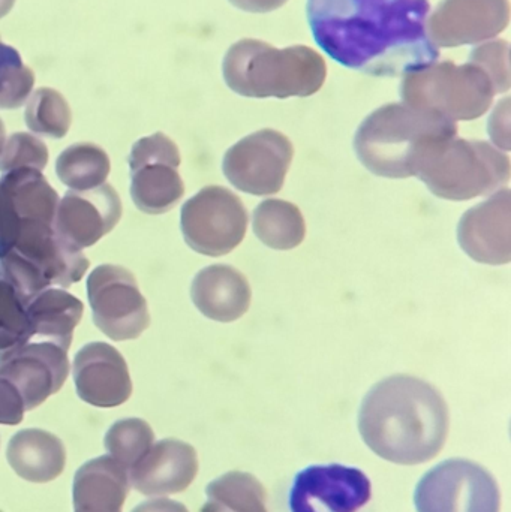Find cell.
<instances>
[{
	"mask_svg": "<svg viewBox=\"0 0 511 512\" xmlns=\"http://www.w3.org/2000/svg\"><path fill=\"white\" fill-rule=\"evenodd\" d=\"M24 120L27 128L36 135L59 140L71 128L72 113L62 93L50 87H41L30 95Z\"/></svg>",
	"mask_w": 511,
	"mask_h": 512,
	"instance_id": "83f0119b",
	"label": "cell"
},
{
	"mask_svg": "<svg viewBox=\"0 0 511 512\" xmlns=\"http://www.w3.org/2000/svg\"><path fill=\"white\" fill-rule=\"evenodd\" d=\"M93 322L114 342L140 337L150 325L149 306L137 279L122 265L102 264L87 277Z\"/></svg>",
	"mask_w": 511,
	"mask_h": 512,
	"instance_id": "30bf717a",
	"label": "cell"
},
{
	"mask_svg": "<svg viewBox=\"0 0 511 512\" xmlns=\"http://www.w3.org/2000/svg\"><path fill=\"white\" fill-rule=\"evenodd\" d=\"M132 512H189L185 505L179 504L170 499H152V501L143 502L134 508Z\"/></svg>",
	"mask_w": 511,
	"mask_h": 512,
	"instance_id": "8d00e7d4",
	"label": "cell"
},
{
	"mask_svg": "<svg viewBox=\"0 0 511 512\" xmlns=\"http://www.w3.org/2000/svg\"><path fill=\"white\" fill-rule=\"evenodd\" d=\"M180 228L197 254L227 255L245 239L248 212L230 189L207 186L183 204Z\"/></svg>",
	"mask_w": 511,
	"mask_h": 512,
	"instance_id": "ba28073f",
	"label": "cell"
},
{
	"mask_svg": "<svg viewBox=\"0 0 511 512\" xmlns=\"http://www.w3.org/2000/svg\"><path fill=\"white\" fill-rule=\"evenodd\" d=\"M27 301L6 279H0V354L29 342L33 337Z\"/></svg>",
	"mask_w": 511,
	"mask_h": 512,
	"instance_id": "f546056e",
	"label": "cell"
},
{
	"mask_svg": "<svg viewBox=\"0 0 511 512\" xmlns=\"http://www.w3.org/2000/svg\"><path fill=\"white\" fill-rule=\"evenodd\" d=\"M458 240L465 254L489 265L511 261V191L500 189L462 216Z\"/></svg>",
	"mask_w": 511,
	"mask_h": 512,
	"instance_id": "e0dca14e",
	"label": "cell"
},
{
	"mask_svg": "<svg viewBox=\"0 0 511 512\" xmlns=\"http://www.w3.org/2000/svg\"><path fill=\"white\" fill-rule=\"evenodd\" d=\"M72 375L78 397L96 408H116L131 397L128 364L110 343L83 346L75 355Z\"/></svg>",
	"mask_w": 511,
	"mask_h": 512,
	"instance_id": "2e32d148",
	"label": "cell"
},
{
	"mask_svg": "<svg viewBox=\"0 0 511 512\" xmlns=\"http://www.w3.org/2000/svg\"><path fill=\"white\" fill-rule=\"evenodd\" d=\"M429 11V0H308L321 50L372 77H404L440 59L426 33Z\"/></svg>",
	"mask_w": 511,
	"mask_h": 512,
	"instance_id": "6da1fadb",
	"label": "cell"
},
{
	"mask_svg": "<svg viewBox=\"0 0 511 512\" xmlns=\"http://www.w3.org/2000/svg\"><path fill=\"white\" fill-rule=\"evenodd\" d=\"M6 457L15 474L30 483H50L56 480L66 463L62 441L39 429L15 433L9 441Z\"/></svg>",
	"mask_w": 511,
	"mask_h": 512,
	"instance_id": "7402d4cb",
	"label": "cell"
},
{
	"mask_svg": "<svg viewBox=\"0 0 511 512\" xmlns=\"http://www.w3.org/2000/svg\"><path fill=\"white\" fill-rule=\"evenodd\" d=\"M131 173L132 201L147 215L170 212L185 194L182 177L173 165H146Z\"/></svg>",
	"mask_w": 511,
	"mask_h": 512,
	"instance_id": "cb8c5ba5",
	"label": "cell"
},
{
	"mask_svg": "<svg viewBox=\"0 0 511 512\" xmlns=\"http://www.w3.org/2000/svg\"><path fill=\"white\" fill-rule=\"evenodd\" d=\"M104 444L108 454L129 471L155 444V435L146 421L126 418L110 427Z\"/></svg>",
	"mask_w": 511,
	"mask_h": 512,
	"instance_id": "f1b7e54d",
	"label": "cell"
},
{
	"mask_svg": "<svg viewBox=\"0 0 511 512\" xmlns=\"http://www.w3.org/2000/svg\"><path fill=\"white\" fill-rule=\"evenodd\" d=\"M254 233L267 248L290 251L305 240V218L288 201L266 200L254 210Z\"/></svg>",
	"mask_w": 511,
	"mask_h": 512,
	"instance_id": "d4e9b609",
	"label": "cell"
},
{
	"mask_svg": "<svg viewBox=\"0 0 511 512\" xmlns=\"http://www.w3.org/2000/svg\"><path fill=\"white\" fill-rule=\"evenodd\" d=\"M510 23L509 0H443L426 20V33L437 48L488 42Z\"/></svg>",
	"mask_w": 511,
	"mask_h": 512,
	"instance_id": "4fadbf2b",
	"label": "cell"
},
{
	"mask_svg": "<svg viewBox=\"0 0 511 512\" xmlns=\"http://www.w3.org/2000/svg\"><path fill=\"white\" fill-rule=\"evenodd\" d=\"M122 218V203L111 185L90 191H69L59 200L54 230L63 242L83 251L110 234Z\"/></svg>",
	"mask_w": 511,
	"mask_h": 512,
	"instance_id": "9a60e30c",
	"label": "cell"
},
{
	"mask_svg": "<svg viewBox=\"0 0 511 512\" xmlns=\"http://www.w3.org/2000/svg\"><path fill=\"white\" fill-rule=\"evenodd\" d=\"M68 375V351L51 342H27L0 354V376L17 388L26 411L56 394Z\"/></svg>",
	"mask_w": 511,
	"mask_h": 512,
	"instance_id": "5bb4252c",
	"label": "cell"
},
{
	"mask_svg": "<svg viewBox=\"0 0 511 512\" xmlns=\"http://www.w3.org/2000/svg\"><path fill=\"white\" fill-rule=\"evenodd\" d=\"M110 171L107 152L93 143L72 144L56 161L57 177L71 191H90L105 185Z\"/></svg>",
	"mask_w": 511,
	"mask_h": 512,
	"instance_id": "484cf974",
	"label": "cell"
},
{
	"mask_svg": "<svg viewBox=\"0 0 511 512\" xmlns=\"http://www.w3.org/2000/svg\"><path fill=\"white\" fill-rule=\"evenodd\" d=\"M293 156V144L284 134L263 129L234 144L225 153L222 170L239 191L270 197L284 186Z\"/></svg>",
	"mask_w": 511,
	"mask_h": 512,
	"instance_id": "8fae6325",
	"label": "cell"
},
{
	"mask_svg": "<svg viewBox=\"0 0 511 512\" xmlns=\"http://www.w3.org/2000/svg\"><path fill=\"white\" fill-rule=\"evenodd\" d=\"M417 512H500L501 493L491 472L470 460H446L420 480Z\"/></svg>",
	"mask_w": 511,
	"mask_h": 512,
	"instance_id": "9c48e42d",
	"label": "cell"
},
{
	"mask_svg": "<svg viewBox=\"0 0 511 512\" xmlns=\"http://www.w3.org/2000/svg\"><path fill=\"white\" fill-rule=\"evenodd\" d=\"M207 502L200 512H269L266 489L246 472H228L206 489Z\"/></svg>",
	"mask_w": 511,
	"mask_h": 512,
	"instance_id": "4316f807",
	"label": "cell"
},
{
	"mask_svg": "<svg viewBox=\"0 0 511 512\" xmlns=\"http://www.w3.org/2000/svg\"><path fill=\"white\" fill-rule=\"evenodd\" d=\"M510 158L479 140L438 141L417 165L432 194L450 201H468L500 191L510 180Z\"/></svg>",
	"mask_w": 511,
	"mask_h": 512,
	"instance_id": "8992f818",
	"label": "cell"
},
{
	"mask_svg": "<svg viewBox=\"0 0 511 512\" xmlns=\"http://www.w3.org/2000/svg\"><path fill=\"white\" fill-rule=\"evenodd\" d=\"M24 412L26 408L17 388L0 376V424L17 426L23 421Z\"/></svg>",
	"mask_w": 511,
	"mask_h": 512,
	"instance_id": "836d02e7",
	"label": "cell"
},
{
	"mask_svg": "<svg viewBox=\"0 0 511 512\" xmlns=\"http://www.w3.org/2000/svg\"><path fill=\"white\" fill-rule=\"evenodd\" d=\"M288 0H230L231 5L252 14H266L282 8Z\"/></svg>",
	"mask_w": 511,
	"mask_h": 512,
	"instance_id": "d590c367",
	"label": "cell"
},
{
	"mask_svg": "<svg viewBox=\"0 0 511 512\" xmlns=\"http://www.w3.org/2000/svg\"><path fill=\"white\" fill-rule=\"evenodd\" d=\"M128 472L129 483L141 495H176L185 492L197 477V451L186 442L162 439Z\"/></svg>",
	"mask_w": 511,
	"mask_h": 512,
	"instance_id": "ac0fdd59",
	"label": "cell"
},
{
	"mask_svg": "<svg viewBox=\"0 0 511 512\" xmlns=\"http://www.w3.org/2000/svg\"><path fill=\"white\" fill-rule=\"evenodd\" d=\"M180 153L176 143L162 132L141 138L132 146L129 153V168L131 171L153 164H168L179 168Z\"/></svg>",
	"mask_w": 511,
	"mask_h": 512,
	"instance_id": "d6a6232c",
	"label": "cell"
},
{
	"mask_svg": "<svg viewBox=\"0 0 511 512\" xmlns=\"http://www.w3.org/2000/svg\"><path fill=\"white\" fill-rule=\"evenodd\" d=\"M3 279L29 303L47 288H68L83 279L89 259L60 239L53 224L20 221L0 251Z\"/></svg>",
	"mask_w": 511,
	"mask_h": 512,
	"instance_id": "5b68a950",
	"label": "cell"
},
{
	"mask_svg": "<svg viewBox=\"0 0 511 512\" xmlns=\"http://www.w3.org/2000/svg\"><path fill=\"white\" fill-rule=\"evenodd\" d=\"M6 143V129L5 125H3L2 119H0V155H2L3 147H5Z\"/></svg>",
	"mask_w": 511,
	"mask_h": 512,
	"instance_id": "74e56055",
	"label": "cell"
},
{
	"mask_svg": "<svg viewBox=\"0 0 511 512\" xmlns=\"http://www.w3.org/2000/svg\"><path fill=\"white\" fill-rule=\"evenodd\" d=\"M495 95L488 74L470 62H435L408 72L401 84L404 104L440 114L452 122H470L485 116Z\"/></svg>",
	"mask_w": 511,
	"mask_h": 512,
	"instance_id": "52a82bcc",
	"label": "cell"
},
{
	"mask_svg": "<svg viewBox=\"0 0 511 512\" xmlns=\"http://www.w3.org/2000/svg\"><path fill=\"white\" fill-rule=\"evenodd\" d=\"M191 297L206 318L233 322L251 306L248 279L231 265L215 264L198 271L192 280Z\"/></svg>",
	"mask_w": 511,
	"mask_h": 512,
	"instance_id": "ffe728a7",
	"label": "cell"
},
{
	"mask_svg": "<svg viewBox=\"0 0 511 512\" xmlns=\"http://www.w3.org/2000/svg\"><path fill=\"white\" fill-rule=\"evenodd\" d=\"M48 162V149L44 141L26 132H17L6 140L0 155V174L20 168L44 171Z\"/></svg>",
	"mask_w": 511,
	"mask_h": 512,
	"instance_id": "4dcf8cb0",
	"label": "cell"
},
{
	"mask_svg": "<svg viewBox=\"0 0 511 512\" xmlns=\"http://www.w3.org/2000/svg\"><path fill=\"white\" fill-rule=\"evenodd\" d=\"M372 486L360 469L311 466L294 478L291 512H359L369 504Z\"/></svg>",
	"mask_w": 511,
	"mask_h": 512,
	"instance_id": "7c38bea8",
	"label": "cell"
},
{
	"mask_svg": "<svg viewBox=\"0 0 511 512\" xmlns=\"http://www.w3.org/2000/svg\"><path fill=\"white\" fill-rule=\"evenodd\" d=\"M59 195L42 171L20 168L0 177V251L20 221L54 225Z\"/></svg>",
	"mask_w": 511,
	"mask_h": 512,
	"instance_id": "d6986e66",
	"label": "cell"
},
{
	"mask_svg": "<svg viewBox=\"0 0 511 512\" xmlns=\"http://www.w3.org/2000/svg\"><path fill=\"white\" fill-rule=\"evenodd\" d=\"M20 66H23V60L18 51L0 41V89Z\"/></svg>",
	"mask_w": 511,
	"mask_h": 512,
	"instance_id": "e575fe53",
	"label": "cell"
},
{
	"mask_svg": "<svg viewBox=\"0 0 511 512\" xmlns=\"http://www.w3.org/2000/svg\"><path fill=\"white\" fill-rule=\"evenodd\" d=\"M27 316L33 336L68 351L84 306L81 300L62 288H47L27 303Z\"/></svg>",
	"mask_w": 511,
	"mask_h": 512,
	"instance_id": "603a6c76",
	"label": "cell"
},
{
	"mask_svg": "<svg viewBox=\"0 0 511 512\" xmlns=\"http://www.w3.org/2000/svg\"><path fill=\"white\" fill-rule=\"evenodd\" d=\"M458 137L452 120L404 104H389L369 114L354 135L359 161L375 176L416 177L417 165L432 144Z\"/></svg>",
	"mask_w": 511,
	"mask_h": 512,
	"instance_id": "3957f363",
	"label": "cell"
},
{
	"mask_svg": "<svg viewBox=\"0 0 511 512\" xmlns=\"http://www.w3.org/2000/svg\"><path fill=\"white\" fill-rule=\"evenodd\" d=\"M222 74L227 86L245 98H306L320 92L327 65L306 45L279 50L258 39H242L225 54Z\"/></svg>",
	"mask_w": 511,
	"mask_h": 512,
	"instance_id": "277c9868",
	"label": "cell"
},
{
	"mask_svg": "<svg viewBox=\"0 0 511 512\" xmlns=\"http://www.w3.org/2000/svg\"><path fill=\"white\" fill-rule=\"evenodd\" d=\"M129 472L111 456L84 463L74 478V512H122L128 496Z\"/></svg>",
	"mask_w": 511,
	"mask_h": 512,
	"instance_id": "44dd1931",
	"label": "cell"
},
{
	"mask_svg": "<svg viewBox=\"0 0 511 512\" xmlns=\"http://www.w3.org/2000/svg\"><path fill=\"white\" fill-rule=\"evenodd\" d=\"M470 63L479 66L488 74L494 84L495 92H509L511 86L509 42L498 39V41L479 45L471 51Z\"/></svg>",
	"mask_w": 511,
	"mask_h": 512,
	"instance_id": "1f68e13d",
	"label": "cell"
},
{
	"mask_svg": "<svg viewBox=\"0 0 511 512\" xmlns=\"http://www.w3.org/2000/svg\"><path fill=\"white\" fill-rule=\"evenodd\" d=\"M450 417L440 391L414 376L396 375L371 388L359 414L365 444L381 459L413 466L435 459L446 445Z\"/></svg>",
	"mask_w": 511,
	"mask_h": 512,
	"instance_id": "7a4b0ae2",
	"label": "cell"
}]
</instances>
